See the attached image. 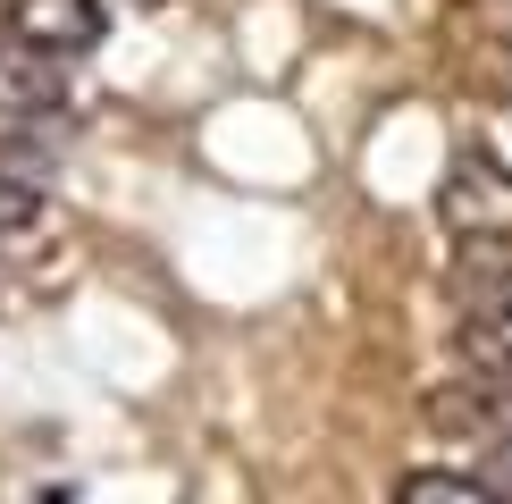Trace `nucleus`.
Returning a JSON list of instances; mask_svg holds the SVG:
<instances>
[{"mask_svg": "<svg viewBox=\"0 0 512 504\" xmlns=\"http://www.w3.org/2000/svg\"><path fill=\"white\" fill-rule=\"evenodd\" d=\"M395 496H403V504H487L496 488H487L479 471H420V479H403Z\"/></svg>", "mask_w": 512, "mask_h": 504, "instance_id": "20e7f679", "label": "nucleus"}, {"mask_svg": "<svg viewBox=\"0 0 512 504\" xmlns=\"http://www.w3.org/2000/svg\"><path fill=\"white\" fill-rule=\"evenodd\" d=\"M0 34L34 42V51H51V59H84L110 34V9H101V0H0Z\"/></svg>", "mask_w": 512, "mask_h": 504, "instance_id": "f257e3e1", "label": "nucleus"}, {"mask_svg": "<svg viewBox=\"0 0 512 504\" xmlns=\"http://www.w3.org/2000/svg\"><path fill=\"white\" fill-rule=\"evenodd\" d=\"M68 110V59L0 34V118H59Z\"/></svg>", "mask_w": 512, "mask_h": 504, "instance_id": "f03ea898", "label": "nucleus"}, {"mask_svg": "<svg viewBox=\"0 0 512 504\" xmlns=\"http://www.w3.org/2000/svg\"><path fill=\"white\" fill-rule=\"evenodd\" d=\"M0 168L26 177V185L59 177V168H68V126L59 118H0Z\"/></svg>", "mask_w": 512, "mask_h": 504, "instance_id": "7ed1b4c3", "label": "nucleus"}, {"mask_svg": "<svg viewBox=\"0 0 512 504\" xmlns=\"http://www.w3.org/2000/svg\"><path fill=\"white\" fill-rule=\"evenodd\" d=\"M34 219H42V185H26V177L0 168V236H26Z\"/></svg>", "mask_w": 512, "mask_h": 504, "instance_id": "39448f33", "label": "nucleus"}, {"mask_svg": "<svg viewBox=\"0 0 512 504\" xmlns=\"http://www.w3.org/2000/svg\"><path fill=\"white\" fill-rule=\"evenodd\" d=\"M479 479H487L496 496H512V429H504V437H487V454H479Z\"/></svg>", "mask_w": 512, "mask_h": 504, "instance_id": "423d86ee", "label": "nucleus"}]
</instances>
